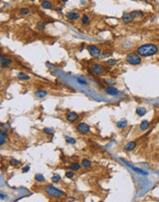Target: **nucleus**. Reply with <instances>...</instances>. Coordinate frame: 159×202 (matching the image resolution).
<instances>
[{
  "label": "nucleus",
  "instance_id": "ddd939ff",
  "mask_svg": "<svg viewBox=\"0 0 159 202\" xmlns=\"http://www.w3.org/2000/svg\"><path fill=\"white\" fill-rule=\"evenodd\" d=\"M6 141H7V132L2 130L0 131V144H1V146L5 144Z\"/></svg>",
  "mask_w": 159,
  "mask_h": 202
},
{
  "label": "nucleus",
  "instance_id": "5701e85b",
  "mask_svg": "<svg viewBox=\"0 0 159 202\" xmlns=\"http://www.w3.org/2000/svg\"><path fill=\"white\" fill-rule=\"evenodd\" d=\"M35 180L37 182H44L45 181V178H44V176H43L41 174H35Z\"/></svg>",
  "mask_w": 159,
  "mask_h": 202
},
{
  "label": "nucleus",
  "instance_id": "f704fd0d",
  "mask_svg": "<svg viewBox=\"0 0 159 202\" xmlns=\"http://www.w3.org/2000/svg\"><path fill=\"white\" fill-rule=\"evenodd\" d=\"M77 82H78L79 84H81V85H86V84H87V82H86V80H83V79H81V78H77Z\"/></svg>",
  "mask_w": 159,
  "mask_h": 202
},
{
  "label": "nucleus",
  "instance_id": "dca6fc26",
  "mask_svg": "<svg viewBox=\"0 0 159 202\" xmlns=\"http://www.w3.org/2000/svg\"><path fill=\"white\" fill-rule=\"evenodd\" d=\"M35 96L36 97H38V98H43V97H45L47 95H48V93L46 92V91H43V90H40V91H37V92H35Z\"/></svg>",
  "mask_w": 159,
  "mask_h": 202
},
{
  "label": "nucleus",
  "instance_id": "a211bd4d",
  "mask_svg": "<svg viewBox=\"0 0 159 202\" xmlns=\"http://www.w3.org/2000/svg\"><path fill=\"white\" fill-rule=\"evenodd\" d=\"M136 114L139 117L144 116V115L146 114V109H144V108H141V107H139V108H137L136 109Z\"/></svg>",
  "mask_w": 159,
  "mask_h": 202
},
{
  "label": "nucleus",
  "instance_id": "aec40b11",
  "mask_svg": "<svg viewBox=\"0 0 159 202\" xmlns=\"http://www.w3.org/2000/svg\"><path fill=\"white\" fill-rule=\"evenodd\" d=\"M18 78L19 80H29L30 79V76L28 74H26L25 73H22V72H20V73H18Z\"/></svg>",
  "mask_w": 159,
  "mask_h": 202
},
{
  "label": "nucleus",
  "instance_id": "473e14b6",
  "mask_svg": "<svg viewBox=\"0 0 159 202\" xmlns=\"http://www.w3.org/2000/svg\"><path fill=\"white\" fill-rule=\"evenodd\" d=\"M104 83L107 84V85H109V86H113L114 84H115V82L112 80H109V79H104Z\"/></svg>",
  "mask_w": 159,
  "mask_h": 202
},
{
  "label": "nucleus",
  "instance_id": "6ab92c4d",
  "mask_svg": "<svg viewBox=\"0 0 159 202\" xmlns=\"http://www.w3.org/2000/svg\"><path fill=\"white\" fill-rule=\"evenodd\" d=\"M81 165L84 167V168H90L92 164H91V162L87 159H83L82 162H81Z\"/></svg>",
  "mask_w": 159,
  "mask_h": 202
},
{
  "label": "nucleus",
  "instance_id": "4be33fe9",
  "mask_svg": "<svg viewBox=\"0 0 159 202\" xmlns=\"http://www.w3.org/2000/svg\"><path fill=\"white\" fill-rule=\"evenodd\" d=\"M131 15L132 16V18H142L144 16V13L141 12V11H132L131 13Z\"/></svg>",
  "mask_w": 159,
  "mask_h": 202
},
{
  "label": "nucleus",
  "instance_id": "39448f33",
  "mask_svg": "<svg viewBox=\"0 0 159 202\" xmlns=\"http://www.w3.org/2000/svg\"><path fill=\"white\" fill-rule=\"evenodd\" d=\"M76 129H77V131H78L79 132H80V133H82V134L87 133V132H89V131H90V128H89V126L86 123H85V122H81V123L77 124Z\"/></svg>",
  "mask_w": 159,
  "mask_h": 202
},
{
  "label": "nucleus",
  "instance_id": "2eb2a0df",
  "mask_svg": "<svg viewBox=\"0 0 159 202\" xmlns=\"http://www.w3.org/2000/svg\"><path fill=\"white\" fill-rule=\"evenodd\" d=\"M127 125H128V122H127V120L125 119H121V120H119L117 122V127L119 129H123Z\"/></svg>",
  "mask_w": 159,
  "mask_h": 202
},
{
  "label": "nucleus",
  "instance_id": "c9c22d12",
  "mask_svg": "<svg viewBox=\"0 0 159 202\" xmlns=\"http://www.w3.org/2000/svg\"><path fill=\"white\" fill-rule=\"evenodd\" d=\"M29 170H30V166H26V167H24L22 169V173H26V172H28Z\"/></svg>",
  "mask_w": 159,
  "mask_h": 202
},
{
  "label": "nucleus",
  "instance_id": "f3484780",
  "mask_svg": "<svg viewBox=\"0 0 159 202\" xmlns=\"http://www.w3.org/2000/svg\"><path fill=\"white\" fill-rule=\"evenodd\" d=\"M41 7L43 8H45V9H51V8H53V6H52V3L48 0H43L42 2H41Z\"/></svg>",
  "mask_w": 159,
  "mask_h": 202
},
{
  "label": "nucleus",
  "instance_id": "6e6552de",
  "mask_svg": "<svg viewBox=\"0 0 159 202\" xmlns=\"http://www.w3.org/2000/svg\"><path fill=\"white\" fill-rule=\"evenodd\" d=\"M65 118H66V119L68 121H70V122H75V121H76L79 119V116L77 113L71 111V112H68V113L66 114Z\"/></svg>",
  "mask_w": 159,
  "mask_h": 202
},
{
  "label": "nucleus",
  "instance_id": "cd10ccee",
  "mask_svg": "<svg viewBox=\"0 0 159 202\" xmlns=\"http://www.w3.org/2000/svg\"><path fill=\"white\" fill-rule=\"evenodd\" d=\"M43 132L45 134H48V135H53L54 131L53 129H51V128H45V129H43Z\"/></svg>",
  "mask_w": 159,
  "mask_h": 202
},
{
  "label": "nucleus",
  "instance_id": "58836bf2",
  "mask_svg": "<svg viewBox=\"0 0 159 202\" xmlns=\"http://www.w3.org/2000/svg\"><path fill=\"white\" fill-rule=\"evenodd\" d=\"M30 1H34V0H30Z\"/></svg>",
  "mask_w": 159,
  "mask_h": 202
},
{
  "label": "nucleus",
  "instance_id": "4468645a",
  "mask_svg": "<svg viewBox=\"0 0 159 202\" xmlns=\"http://www.w3.org/2000/svg\"><path fill=\"white\" fill-rule=\"evenodd\" d=\"M149 126H150V123H149V121H148V120L142 121L141 124H140V130H141L142 131H145L146 130H148Z\"/></svg>",
  "mask_w": 159,
  "mask_h": 202
},
{
  "label": "nucleus",
  "instance_id": "1a4fd4ad",
  "mask_svg": "<svg viewBox=\"0 0 159 202\" xmlns=\"http://www.w3.org/2000/svg\"><path fill=\"white\" fill-rule=\"evenodd\" d=\"M106 93L110 96H117L119 94V90L116 87H114L113 86H109L106 88Z\"/></svg>",
  "mask_w": 159,
  "mask_h": 202
},
{
  "label": "nucleus",
  "instance_id": "4c0bfd02",
  "mask_svg": "<svg viewBox=\"0 0 159 202\" xmlns=\"http://www.w3.org/2000/svg\"><path fill=\"white\" fill-rule=\"evenodd\" d=\"M61 1H62V2H67L68 0H61Z\"/></svg>",
  "mask_w": 159,
  "mask_h": 202
},
{
  "label": "nucleus",
  "instance_id": "b1692460",
  "mask_svg": "<svg viewBox=\"0 0 159 202\" xmlns=\"http://www.w3.org/2000/svg\"><path fill=\"white\" fill-rule=\"evenodd\" d=\"M19 13H20V15H22V16L29 15V13H30V8H22L21 9L19 10Z\"/></svg>",
  "mask_w": 159,
  "mask_h": 202
},
{
  "label": "nucleus",
  "instance_id": "7c9ffc66",
  "mask_svg": "<svg viewBox=\"0 0 159 202\" xmlns=\"http://www.w3.org/2000/svg\"><path fill=\"white\" fill-rule=\"evenodd\" d=\"M89 22V17L87 15H84L82 17V23L83 24H87Z\"/></svg>",
  "mask_w": 159,
  "mask_h": 202
},
{
  "label": "nucleus",
  "instance_id": "9d476101",
  "mask_svg": "<svg viewBox=\"0 0 159 202\" xmlns=\"http://www.w3.org/2000/svg\"><path fill=\"white\" fill-rule=\"evenodd\" d=\"M122 21H123L125 24H128V23H131L133 19L132 16L131 15V13H124L122 15V18H121Z\"/></svg>",
  "mask_w": 159,
  "mask_h": 202
},
{
  "label": "nucleus",
  "instance_id": "f8f14e48",
  "mask_svg": "<svg viewBox=\"0 0 159 202\" xmlns=\"http://www.w3.org/2000/svg\"><path fill=\"white\" fill-rule=\"evenodd\" d=\"M65 17L67 18H69V19L76 20L80 18V15H79V13H77V12H68L65 14Z\"/></svg>",
  "mask_w": 159,
  "mask_h": 202
},
{
  "label": "nucleus",
  "instance_id": "a878e982",
  "mask_svg": "<svg viewBox=\"0 0 159 202\" xmlns=\"http://www.w3.org/2000/svg\"><path fill=\"white\" fill-rule=\"evenodd\" d=\"M65 141L66 142H68V143H70V144H76V141L74 138H71V137H69V136H65Z\"/></svg>",
  "mask_w": 159,
  "mask_h": 202
},
{
  "label": "nucleus",
  "instance_id": "412c9836",
  "mask_svg": "<svg viewBox=\"0 0 159 202\" xmlns=\"http://www.w3.org/2000/svg\"><path fill=\"white\" fill-rule=\"evenodd\" d=\"M69 169L73 170V171H78L80 169V164L77 163H73L69 165Z\"/></svg>",
  "mask_w": 159,
  "mask_h": 202
},
{
  "label": "nucleus",
  "instance_id": "0eeeda50",
  "mask_svg": "<svg viewBox=\"0 0 159 202\" xmlns=\"http://www.w3.org/2000/svg\"><path fill=\"white\" fill-rule=\"evenodd\" d=\"M0 63H1V67L2 68H7V67H8L12 63V61H11V59L8 58L6 56L1 55V57H0Z\"/></svg>",
  "mask_w": 159,
  "mask_h": 202
},
{
  "label": "nucleus",
  "instance_id": "e433bc0d",
  "mask_svg": "<svg viewBox=\"0 0 159 202\" xmlns=\"http://www.w3.org/2000/svg\"><path fill=\"white\" fill-rule=\"evenodd\" d=\"M4 197H5L3 196V194H1V199H4Z\"/></svg>",
  "mask_w": 159,
  "mask_h": 202
},
{
  "label": "nucleus",
  "instance_id": "7ed1b4c3",
  "mask_svg": "<svg viewBox=\"0 0 159 202\" xmlns=\"http://www.w3.org/2000/svg\"><path fill=\"white\" fill-rule=\"evenodd\" d=\"M126 61L131 65H138L142 63V58L138 53H129L126 56Z\"/></svg>",
  "mask_w": 159,
  "mask_h": 202
},
{
  "label": "nucleus",
  "instance_id": "f257e3e1",
  "mask_svg": "<svg viewBox=\"0 0 159 202\" xmlns=\"http://www.w3.org/2000/svg\"><path fill=\"white\" fill-rule=\"evenodd\" d=\"M159 52V49L156 45L152 44V43H147V44H144L138 47L137 49V53L142 57H149V56H153L154 54H156Z\"/></svg>",
  "mask_w": 159,
  "mask_h": 202
},
{
  "label": "nucleus",
  "instance_id": "c756f323",
  "mask_svg": "<svg viewBox=\"0 0 159 202\" xmlns=\"http://www.w3.org/2000/svg\"><path fill=\"white\" fill-rule=\"evenodd\" d=\"M37 28H38L39 30H44V28H45V23L43 22V21H39V22L37 23Z\"/></svg>",
  "mask_w": 159,
  "mask_h": 202
},
{
  "label": "nucleus",
  "instance_id": "2f4dec72",
  "mask_svg": "<svg viewBox=\"0 0 159 202\" xmlns=\"http://www.w3.org/2000/svg\"><path fill=\"white\" fill-rule=\"evenodd\" d=\"M67 178H70V179H72V178H74V176H75V174H74L73 172H70V171H67L65 173V174H64Z\"/></svg>",
  "mask_w": 159,
  "mask_h": 202
},
{
  "label": "nucleus",
  "instance_id": "20e7f679",
  "mask_svg": "<svg viewBox=\"0 0 159 202\" xmlns=\"http://www.w3.org/2000/svg\"><path fill=\"white\" fill-rule=\"evenodd\" d=\"M86 50L89 53L92 57H95V58H99V56L101 55V50L99 47H97L96 45H93V44H89V45L86 46Z\"/></svg>",
  "mask_w": 159,
  "mask_h": 202
},
{
  "label": "nucleus",
  "instance_id": "9b49d317",
  "mask_svg": "<svg viewBox=\"0 0 159 202\" xmlns=\"http://www.w3.org/2000/svg\"><path fill=\"white\" fill-rule=\"evenodd\" d=\"M136 146H137L136 141H130V142H128V143L124 146V150L126 152H131L132 150L135 149Z\"/></svg>",
  "mask_w": 159,
  "mask_h": 202
},
{
  "label": "nucleus",
  "instance_id": "72a5a7b5",
  "mask_svg": "<svg viewBox=\"0 0 159 202\" xmlns=\"http://www.w3.org/2000/svg\"><path fill=\"white\" fill-rule=\"evenodd\" d=\"M9 164H11V165H18V164H19V162L18 161V160H15V159H11L9 162Z\"/></svg>",
  "mask_w": 159,
  "mask_h": 202
},
{
  "label": "nucleus",
  "instance_id": "c85d7f7f",
  "mask_svg": "<svg viewBox=\"0 0 159 202\" xmlns=\"http://www.w3.org/2000/svg\"><path fill=\"white\" fill-rule=\"evenodd\" d=\"M107 63L109 66H114L117 63V60L116 59H109V60L107 61Z\"/></svg>",
  "mask_w": 159,
  "mask_h": 202
},
{
  "label": "nucleus",
  "instance_id": "393cba45",
  "mask_svg": "<svg viewBox=\"0 0 159 202\" xmlns=\"http://www.w3.org/2000/svg\"><path fill=\"white\" fill-rule=\"evenodd\" d=\"M130 167H131V169L133 170V171H135V172H137V173H139V174H147V173L146 172H144V171H143V170H140L139 168H137V167H133L132 165H130V164H128Z\"/></svg>",
  "mask_w": 159,
  "mask_h": 202
},
{
  "label": "nucleus",
  "instance_id": "f03ea898",
  "mask_svg": "<svg viewBox=\"0 0 159 202\" xmlns=\"http://www.w3.org/2000/svg\"><path fill=\"white\" fill-rule=\"evenodd\" d=\"M44 191L48 195H50L51 197H63V196H65V194H64L63 191H61L60 189L53 187V186L46 187Z\"/></svg>",
  "mask_w": 159,
  "mask_h": 202
},
{
  "label": "nucleus",
  "instance_id": "bb28decb",
  "mask_svg": "<svg viewBox=\"0 0 159 202\" xmlns=\"http://www.w3.org/2000/svg\"><path fill=\"white\" fill-rule=\"evenodd\" d=\"M61 180V176L59 174H53V176L52 177V182L53 183H58L59 181Z\"/></svg>",
  "mask_w": 159,
  "mask_h": 202
},
{
  "label": "nucleus",
  "instance_id": "423d86ee",
  "mask_svg": "<svg viewBox=\"0 0 159 202\" xmlns=\"http://www.w3.org/2000/svg\"><path fill=\"white\" fill-rule=\"evenodd\" d=\"M91 69H92V72H93L94 73L98 74V75H100V74H102V73H104V67L102 65H100V64H99V63H94V64H92Z\"/></svg>",
  "mask_w": 159,
  "mask_h": 202
}]
</instances>
